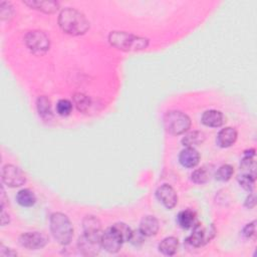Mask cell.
I'll list each match as a JSON object with an SVG mask.
<instances>
[{
  "instance_id": "cell-1",
  "label": "cell",
  "mask_w": 257,
  "mask_h": 257,
  "mask_svg": "<svg viewBox=\"0 0 257 257\" xmlns=\"http://www.w3.org/2000/svg\"><path fill=\"white\" fill-rule=\"evenodd\" d=\"M60 28L71 35L84 34L89 28V22L85 16L74 8L63 9L58 17Z\"/></svg>"
},
{
  "instance_id": "cell-2",
  "label": "cell",
  "mask_w": 257,
  "mask_h": 257,
  "mask_svg": "<svg viewBox=\"0 0 257 257\" xmlns=\"http://www.w3.org/2000/svg\"><path fill=\"white\" fill-rule=\"evenodd\" d=\"M108 40L112 46L125 51L141 50L146 48L149 44V40L147 38L136 36L123 31L111 32L108 36Z\"/></svg>"
},
{
  "instance_id": "cell-3",
  "label": "cell",
  "mask_w": 257,
  "mask_h": 257,
  "mask_svg": "<svg viewBox=\"0 0 257 257\" xmlns=\"http://www.w3.org/2000/svg\"><path fill=\"white\" fill-rule=\"evenodd\" d=\"M50 230L54 238L62 245L68 244L73 235V228L68 217L62 213H53L50 217Z\"/></svg>"
},
{
  "instance_id": "cell-4",
  "label": "cell",
  "mask_w": 257,
  "mask_h": 257,
  "mask_svg": "<svg viewBox=\"0 0 257 257\" xmlns=\"http://www.w3.org/2000/svg\"><path fill=\"white\" fill-rule=\"evenodd\" d=\"M164 125L170 134L181 135L190 128L191 119L186 113L180 110H171L164 116Z\"/></svg>"
},
{
  "instance_id": "cell-5",
  "label": "cell",
  "mask_w": 257,
  "mask_h": 257,
  "mask_svg": "<svg viewBox=\"0 0 257 257\" xmlns=\"http://www.w3.org/2000/svg\"><path fill=\"white\" fill-rule=\"evenodd\" d=\"M25 43L27 47L36 54H43L49 49L50 41L46 33L40 30H33L26 34Z\"/></svg>"
},
{
  "instance_id": "cell-6",
  "label": "cell",
  "mask_w": 257,
  "mask_h": 257,
  "mask_svg": "<svg viewBox=\"0 0 257 257\" xmlns=\"http://www.w3.org/2000/svg\"><path fill=\"white\" fill-rule=\"evenodd\" d=\"M215 228L212 225L209 227H204L198 223L193 228V233L187 238V244L194 248L202 247L215 236Z\"/></svg>"
},
{
  "instance_id": "cell-7",
  "label": "cell",
  "mask_w": 257,
  "mask_h": 257,
  "mask_svg": "<svg viewBox=\"0 0 257 257\" xmlns=\"http://www.w3.org/2000/svg\"><path fill=\"white\" fill-rule=\"evenodd\" d=\"M1 178L3 183L11 188L20 187L26 182L25 174L13 165H5L2 168Z\"/></svg>"
},
{
  "instance_id": "cell-8",
  "label": "cell",
  "mask_w": 257,
  "mask_h": 257,
  "mask_svg": "<svg viewBox=\"0 0 257 257\" xmlns=\"http://www.w3.org/2000/svg\"><path fill=\"white\" fill-rule=\"evenodd\" d=\"M19 242L27 249L36 250L46 245L47 238L39 232H26L20 236Z\"/></svg>"
},
{
  "instance_id": "cell-9",
  "label": "cell",
  "mask_w": 257,
  "mask_h": 257,
  "mask_svg": "<svg viewBox=\"0 0 257 257\" xmlns=\"http://www.w3.org/2000/svg\"><path fill=\"white\" fill-rule=\"evenodd\" d=\"M122 243V240L111 227L102 232L100 244L105 251L109 253H116L120 249Z\"/></svg>"
},
{
  "instance_id": "cell-10",
  "label": "cell",
  "mask_w": 257,
  "mask_h": 257,
  "mask_svg": "<svg viewBox=\"0 0 257 257\" xmlns=\"http://www.w3.org/2000/svg\"><path fill=\"white\" fill-rule=\"evenodd\" d=\"M156 196H157L158 200L167 209H173L178 203V196H177L175 190L167 184L158 188V190L156 192Z\"/></svg>"
},
{
  "instance_id": "cell-11",
  "label": "cell",
  "mask_w": 257,
  "mask_h": 257,
  "mask_svg": "<svg viewBox=\"0 0 257 257\" xmlns=\"http://www.w3.org/2000/svg\"><path fill=\"white\" fill-rule=\"evenodd\" d=\"M83 231L86 237L94 239V240H101V224L100 221L94 216H86L83 219Z\"/></svg>"
},
{
  "instance_id": "cell-12",
  "label": "cell",
  "mask_w": 257,
  "mask_h": 257,
  "mask_svg": "<svg viewBox=\"0 0 257 257\" xmlns=\"http://www.w3.org/2000/svg\"><path fill=\"white\" fill-rule=\"evenodd\" d=\"M179 161L181 165L186 168H194L199 164L200 155L196 149L187 147L180 153Z\"/></svg>"
},
{
  "instance_id": "cell-13",
  "label": "cell",
  "mask_w": 257,
  "mask_h": 257,
  "mask_svg": "<svg viewBox=\"0 0 257 257\" xmlns=\"http://www.w3.org/2000/svg\"><path fill=\"white\" fill-rule=\"evenodd\" d=\"M100 246H101L100 241L88 238L85 235L81 236L78 239L79 250L85 255H95V254H97L98 251H99Z\"/></svg>"
},
{
  "instance_id": "cell-14",
  "label": "cell",
  "mask_w": 257,
  "mask_h": 257,
  "mask_svg": "<svg viewBox=\"0 0 257 257\" xmlns=\"http://www.w3.org/2000/svg\"><path fill=\"white\" fill-rule=\"evenodd\" d=\"M29 7L40 10L45 13H54L58 9V2L53 0H28L23 1Z\"/></svg>"
},
{
  "instance_id": "cell-15",
  "label": "cell",
  "mask_w": 257,
  "mask_h": 257,
  "mask_svg": "<svg viewBox=\"0 0 257 257\" xmlns=\"http://www.w3.org/2000/svg\"><path fill=\"white\" fill-rule=\"evenodd\" d=\"M237 140V131L233 127L222 128L217 136V144L222 148H228L232 146Z\"/></svg>"
},
{
  "instance_id": "cell-16",
  "label": "cell",
  "mask_w": 257,
  "mask_h": 257,
  "mask_svg": "<svg viewBox=\"0 0 257 257\" xmlns=\"http://www.w3.org/2000/svg\"><path fill=\"white\" fill-rule=\"evenodd\" d=\"M202 122L211 127L221 126L224 122V115L221 111L216 109L206 110L202 115Z\"/></svg>"
},
{
  "instance_id": "cell-17",
  "label": "cell",
  "mask_w": 257,
  "mask_h": 257,
  "mask_svg": "<svg viewBox=\"0 0 257 257\" xmlns=\"http://www.w3.org/2000/svg\"><path fill=\"white\" fill-rule=\"evenodd\" d=\"M145 236L156 235L159 231V221L154 216H146L142 219L139 229Z\"/></svg>"
},
{
  "instance_id": "cell-18",
  "label": "cell",
  "mask_w": 257,
  "mask_h": 257,
  "mask_svg": "<svg viewBox=\"0 0 257 257\" xmlns=\"http://www.w3.org/2000/svg\"><path fill=\"white\" fill-rule=\"evenodd\" d=\"M177 222L183 229L194 228L199 222L197 220L196 214L192 210H183L178 214Z\"/></svg>"
},
{
  "instance_id": "cell-19",
  "label": "cell",
  "mask_w": 257,
  "mask_h": 257,
  "mask_svg": "<svg viewBox=\"0 0 257 257\" xmlns=\"http://www.w3.org/2000/svg\"><path fill=\"white\" fill-rule=\"evenodd\" d=\"M179 248V241L176 237H167L159 245V250L168 256L174 255Z\"/></svg>"
},
{
  "instance_id": "cell-20",
  "label": "cell",
  "mask_w": 257,
  "mask_h": 257,
  "mask_svg": "<svg viewBox=\"0 0 257 257\" xmlns=\"http://www.w3.org/2000/svg\"><path fill=\"white\" fill-rule=\"evenodd\" d=\"M205 141V135L201 131H193L188 133L182 140V144L186 147H195L201 145Z\"/></svg>"
},
{
  "instance_id": "cell-21",
  "label": "cell",
  "mask_w": 257,
  "mask_h": 257,
  "mask_svg": "<svg viewBox=\"0 0 257 257\" xmlns=\"http://www.w3.org/2000/svg\"><path fill=\"white\" fill-rule=\"evenodd\" d=\"M16 201L22 207H31L35 204L36 198H35L34 193L31 190L23 189L17 193Z\"/></svg>"
},
{
  "instance_id": "cell-22",
  "label": "cell",
  "mask_w": 257,
  "mask_h": 257,
  "mask_svg": "<svg viewBox=\"0 0 257 257\" xmlns=\"http://www.w3.org/2000/svg\"><path fill=\"white\" fill-rule=\"evenodd\" d=\"M211 174H212V170L211 169L209 170V168L204 166L193 172L192 180L197 184H205L210 180Z\"/></svg>"
},
{
  "instance_id": "cell-23",
  "label": "cell",
  "mask_w": 257,
  "mask_h": 257,
  "mask_svg": "<svg viewBox=\"0 0 257 257\" xmlns=\"http://www.w3.org/2000/svg\"><path fill=\"white\" fill-rule=\"evenodd\" d=\"M37 110L39 115L43 118H47L51 115V102L49 98L42 95L37 99Z\"/></svg>"
},
{
  "instance_id": "cell-24",
  "label": "cell",
  "mask_w": 257,
  "mask_h": 257,
  "mask_svg": "<svg viewBox=\"0 0 257 257\" xmlns=\"http://www.w3.org/2000/svg\"><path fill=\"white\" fill-rule=\"evenodd\" d=\"M111 228L119 236V238L122 240V242L130 241L132 233H133V230L125 223H122V222L115 223V224H113L111 226Z\"/></svg>"
},
{
  "instance_id": "cell-25",
  "label": "cell",
  "mask_w": 257,
  "mask_h": 257,
  "mask_svg": "<svg viewBox=\"0 0 257 257\" xmlns=\"http://www.w3.org/2000/svg\"><path fill=\"white\" fill-rule=\"evenodd\" d=\"M73 101H74V104H75L76 108L79 111H82V112H85L91 104L90 98L86 94L81 93V92H77V93L74 94Z\"/></svg>"
},
{
  "instance_id": "cell-26",
  "label": "cell",
  "mask_w": 257,
  "mask_h": 257,
  "mask_svg": "<svg viewBox=\"0 0 257 257\" xmlns=\"http://www.w3.org/2000/svg\"><path fill=\"white\" fill-rule=\"evenodd\" d=\"M233 173H234V169H233L232 166H230V165H223V166H221L217 170L215 177H216V179L218 181L226 182V181L231 179Z\"/></svg>"
},
{
  "instance_id": "cell-27",
  "label": "cell",
  "mask_w": 257,
  "mask_h": 257,
  "mask_svg": "<svg viewBox=\"0 0 257 257\" xmlns=\"http://www.w3.org/2000/svg\"><path fill=\"white\" fill-rule=\"evenodd\" d=\"M240 185L247 191H252L255 183V175L251 174H242L238 177Z\"/></svg>"
},
{
  "instance_id": "cell-28",
  "label": "cell",
  "mask_w": 257,
  "mask_h": 257,
  "mask_svg": "<svg viewBox=\"0 0 257 257\" xmlns=\"http://www.w3.org/2000/svg\"><path fill=\"white\" fill-rule=\"evenodd\" d=\"M56 110L58 114L66 116L72 110V103L68 99H60L56 104Z\"/></svg>"
},
{
  "instance_id": "cell-29",
  "label": "cell",
  "mask_w": 257,
  "mask_h": 257,
  "mask_svg": "<svg viewBox=\"0 0 257 257\" xmlns=\"http://www.w3.org/2000/svg\"><path fill=\"white\" fill-rule=\"evenodd\" d=\"M241 169L243 174H251L254 175L255 173V162L253 160V157L245 156L241 163Z\"/></svg>"
},
{
  "instance_id": "cell-30",
  "label": "cell",
  "mask_w": 257,
  "mask_h": 257,
  "mask_svg": "<svg viewBox=\"0 0 257 257\" xmlns=\"http://www.w3.org/2000/svg\"><path fill=\"white\" fill-rule=\"evenodd\" d=\"M144 237L145 235L140 231H133L132 233V236H131V239H130V242L136 246L142 244L144 242Z\"/></svg>"
},
{
  "instance_id": "cell-31",
  "label": "cell",
  "mask_w": 257,
  "mask_h": 257,
  "mask_svg": "<svg viewBox=\"0 0 257 257\" xmlns=\"http://www.w3.org/2000/svg\"><path fill=\"white\" fill-rule=\"evenodd\" d=\"M255 234V221L251 222L250 224H247L243 229V235L246 238H251Z\"/></svg>"
},
{
  "instance_id": "cell-32",
  "label": "cell",
  "mask_w": 257,
  "mask_h": 257,
  "mask_svg": "<svg viewBox=\"0 0 257 257\" xmlns=\"http://www.w3.org/2000/svg\"><path fill=\"white\" fill-rule=\"evenodd\" d=\"M0 7H1V18L2 19H5V18H9L12 16V13H13V8L12 6L10 5V7L8 9H5V6L2 4H0Z\"/></svg>"
},
{
  "instance_id": "cell-33",
  "label": "cell",
  "mask_w": 257,
  "mask_h": 257,
  "mask_svg": "<svg viewBox=\"0 0 257 257\" xmlns=\"http://www.w3.org/2000/svg\"><path fill=\"white\" fill-rule=\"evenodd\" d=\"M245 206L247 208H253L255 206V195L254 194H250L246 201H245Z\"/></svg>"
},
{
  "instance_id": "cell-34",
  "label": "cell",
  "mask_w": 257,
  "mask_h": 257,
  "mask_svg": "<svg viewBox=\"0 0 257 257\" xmlns=\"http://www.w3.org/2000/svg\"><path fill=\"white\" fill-rule=\"evenodd\" d=\"M8 222H9V216L7 217L6 213H5L4 210L2 209V213H1V223H2V225H5V224L8 223Z\"/></svg>"
}]
</instances>
